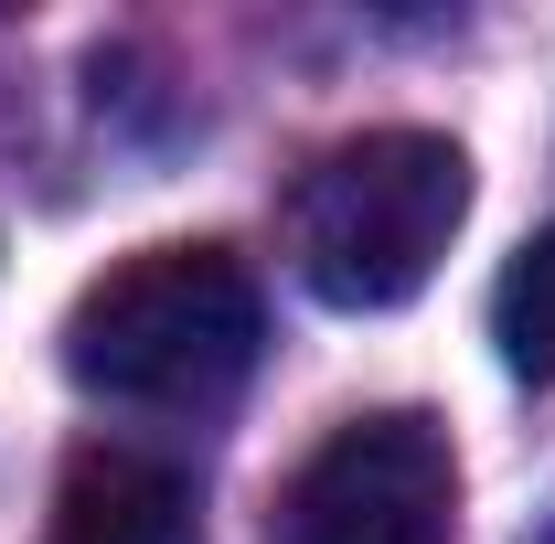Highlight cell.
Returning <instances> with one entry per match:
<instances>
[{
    "mask_svg": "<svg viewBox=\"0 0 555 544\" xmlns=\"http://www.w3.org/2000/svg\"><path fill=\"white\" fill-rule=\"evenodd\" d=\"M257 341H268V299L224 246H139L75 288L65 374L107 406L193 416L257 374Z\"/></svg>",
    "mask_w": 555,
    "mask_h": 544,
    "instance_id": "6da1fadb",
    "label": "cell"
},
{
    "mask_svg": "<svg viewBox=\"0 0 555 544\" xmlns=\"http://www.w3.org/2000/svg\"><path fill=\"white\" fill-rule=\"evenodd\" d=\"M524 544H555V513H545V523H534V534H524Z\"/></svg>",
    "mask_w": 555,
    "mask_h": 544,
    "instance_id": "8992f818",
    "label": "cell"
},
{
    "mask_svg": "<svg viewBox=\"0 0 555 544\" xmlns=\"http://www.w3.org/2000/svg\"><path fill=\"white\" fill-rule=\"evenodd\" d=\"M54 544H204L193 480L139 449H75L54 491Z\"/></svg>",
    "mask_w": 555,
    "mask_h": 544,
    "instance_id": "277c9868",
    "label": "cell"
},
{
    "mask_svg": "<svg viewBox=\"0 0 555 544\" xmlns=\"http://www.w3.org/2000/svg\"><path fill=\"white\" fill-rule=\"evenodd\" d=\"M491 341H502V363L524 385H555V224L502 268V288H491Z\"/></svg>",
    "mask_w": 555,
    "mask_h": 544,
    "instance_id": "5b68a950",
    "label": "cell"
},
{
    "mask_svg": "<svg viewBox=\"0 0 555 544\" xmlns=\"http://www.w3.org/2000/svg\"><path fill=\"white\" fill-rule=\"evenodd\" d=\"M470 213V160L438 129H363L310 160L299 204H288V257L299 288L332 310H396L416 299L449 235Z\"/></svg>",
    "mask_w": 555,
    "mask_h": 544,
    "instance_id": "7a4b0ae2",
    "label": "cell"
},
{
    "mask_svg": "<svg viewBox=\"0 0 555 544\" xmlns=\"http://www.w3.org/2000/svg\"><path fill=\"white\" fill-rule=\"evenodd\" d=\"M460 449L427 406H374L332 427L288 480V544H449Z\"/></svg>",
    "mask_w": 555,
    "mask_h": 544,
    "instance_id": "3957f363",
    "label": "cell"
}]
</instances>
